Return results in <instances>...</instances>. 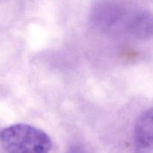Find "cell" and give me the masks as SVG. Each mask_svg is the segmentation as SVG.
<instances>
[{
  "instance_id": "3957f363",
  "label": "cell",
  "mask_w": 153,
  "mask_h": 153,
  "mask_svg": "<svg viewBox=\"0 0 153 153\" xmlns=\"http://www.w3.org/2000/svg\"><path fill=\"white\" fill-rule=\"evenodd\" d=\"M134 153H153V107L142 112L133 131Z\"/></svg>"
},
{
  "instance_id": "7a4b0ae2",
  "label": "cell",
  "mask_w": 153,
  "mask_h": 153,
  "mask_svg": "<svg viewBox=\"0 0 153 153\" xmlns=\"http://www.w3.org/2000/svg\"><path fill=\"white\" fill-rule=\"evenodd\" d=\"M132 11L117 3L103 1L94 6L91 19L97 29L106 34H127Z\"/></svg>"
},
{
  "instance_id": "277c9868",
  "label": "cell",
  "mask_w": 153,
  "mask_h": 153,
  "mask_svg": "<svg viewBox=\"0 0 153 153\" xmlns=\"http://www.w3.org/2000/svg\"><path fill=\"white\" fill-rule=\"evenodd\" d=\"M128 34L141 40L153 37V14L144 9H134L128 28Z\"/></svg>"
},
{
  "instance_id": "5b68a950",
  "label": "cell",
  "mask_w": 153,
  "mask_h": 153,
  "mask_svg": "<svg viewBox=\"0 0 153 153\" xmlns=\"http://www.w3.org/2000/svg\"><path fill=\"white\" fill-rule=\"evenodd\" d=\"M65 153H88V151L82 143L74 142L67 147Z\"/></svg>"
},
{
  "instance_id": "6da1fadb",
  "label": "cell",
  "mask_w": 153,
  "mask_h": 153,
  "mask_svg": "<svg viewBox=\"0 0 153 153\" xmlns=\"http://www.w3.org/2000/svg\"><path fill=\"white\" fill-rule=\"evenodd\" d=\"M1 143L7 153H49L52 141L40 128L26 123H16L2 129Z\"/></svg>"
}]
</instances>
